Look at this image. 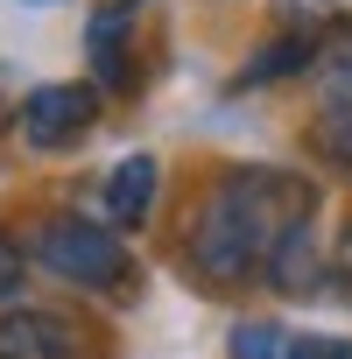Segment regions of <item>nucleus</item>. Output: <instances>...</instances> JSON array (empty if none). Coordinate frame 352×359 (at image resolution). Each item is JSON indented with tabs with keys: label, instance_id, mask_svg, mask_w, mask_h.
Listing matches in <instances>:
<instances>
[{
	"label": "nucleus",
	"instance_id": "f257e3e1",
	"mask_svg": "<svg viewBox=\"0 0 352 359\" xmlns=\"http://www.w3.org/2000/svg\"><path fill=\"white\" fill-rule=\"evenodd\" d=\"M317 219V184L289 169H233L226 184L191 212L184 261L205 289H240L268 268V254Z\"/></svg>",
	"mask_w": 352,
	"mask_h": 359
},
{
	"label": "nucleus",
	"instance_id": "f03ea898",
	"mask_svg": "<svg viewBox=\"0 0 352 359\" xmlns=\"http://www.w3.org/2000/svg\"><path fill=\"white\" fill-rule=\"evenodd\" d=\"M29 254H36V268H50V275H64V282H78V289L134 296V254H127V240L106 233V226H92V219H71V212L43 219Z\"/></svg>",
	"mask_w": 352,
	"mask_h": 359
},
{
	"label": "nucleus",
	"instance_id": "7ed1b4c3",
	"mask_svg": "<svg viewBox=\"0 0 352 359\" xmlns=\"http://www.w3.org/2000/svg\"><path fill=\"white\" fill-rule=\"evenodd\" d=\"M15 120H22V141H29L36 155H57V148H78V141L92 134L99 92H92V85H36V92L15 106Z\"/></svg>",
	"mask_w": 352,
	"mask_h": 359
},
{
	"label": "nucleus",
	"instance_id": "20e7f679",
	"mask_svg": "<svg viewBox=\"0 0 352 359\" xmlns=\"http://www.w3.org/2000/svg\"><path fill=\"white\" fill-rule=\"evenodd\" d=\"M0 359H85V331L50 303H8L0 310Z\"/></svg>",
	"mask_w": 352,
	"mask_h": 359
},
{
	"label": "nucleus",
	"instance_id": "39448f33",
	"mask_svg": "<svg viewBox=\"0 0 352 359\" xmlns=\"http://www.w3.org/2000/svg\"><path fill=\"white\" fill-rule=\"evenodd\" d=\"M155 191H162V162H155V155H127V162L106 176V198H99V205H106V226H113V233H134V226L155 212Z\"/></svg>",
	"mask_w": 352,
	"mask_h": 359
},
{
	"label": "nucleus",
	"instance_id": "423d86ee",
	"mask_svg": "<svg viewBox=\"0 0 352 359\" xmlns=\"http://www.w3.org/2000/svg\"><path fill=\"white\" fill-rule=\"evenodd\" d=\"M127 36H134V8H99L92 22H85V57H92V71H99V85H113V92H127L134 85V57H127Z\"/></svg>",
	"mask_w": 352,
	"mask_h": 359
},
{
	"label": "nucleus",
	"instance_id": "0eeeda50",
	"mask_svg": "<svg viewBox=\"0 0 352 359\" xmlns=\"http://www.w3.org/2000/svg\"><path fill=\"white\" fill-rule=\"evenodd\" d=\"M282 296H317L324 282H331V254H317V226H296L275 254H268V268H261Z\"/></svg>",
	"mask_w": 352,
	"mask_h": 359
},
{
	"label": "nucleus",
	"instance_id": "6e6552de",
	"mask_svg": "<svg viewBox=\"0 0 352 359\" xmlns=\"http://www.w3.org/2000/svg\"><path fill=\"white\" fill-rule=\"evenodd\" d=\"M317 50H324L317 36H289V29H282L275 43H261V50H254V64L240 71V85H275V78H296L303 64H317Z\"/></svg>",
	"mask_w": 352,
	"mask_h": 359
},
{
	"label": "nucleus",
	"instance_id": "1a4fd4ad",
	"mask_svg": "<svg viewBox=\"0 0 352 359\" xmlns=\"http://www.w3.org/2000/svg\"><path fill=\"white\" fill-rule=\"evenodd\" d=\"M275 22L289 29V36H338V29H352V0H275Z\"/></svg>",
	"mask_w": 352,
	"mask_h": 359
},
{
	"label": "nucleus",
	"instance_id": "9d476101",
	"mask_svg": "<svg viewBox=\"0 0 352 359\" xmlns=\"http://www.w3.org/2000/svg\"><path fill=\"white\" fill-rule=\"evenodd\" d=\"M310 148L324 162H352V99H331V113L310 127Z\"/></svg>",
	"mask_w": 352,
	"mask_h": 359
},
{
	"label": "nucleus",
	"instance_id": "9b49d317",
	"mask_svg": "<svg viewBox=\"0 0 352 359\" xmlns=\"http://www.w3.org/2000/svg\"><path fill=\"white\" fill-rule=\"evenodd\" d=\"M289 331L282 324H240L233 331V359H289Z\"/></svg>",
	"mask_w": 352,
	"mask_h": 359
},
{
	"label": "nucleus",
	"instance_id": "f8f14e48",
	"mask_svg": "<svg viewBox=\"0 0 352 359\" xmlns=\"http://www.w3.org/2000/svg\"><path fill=\"white\" fill-rule=\"evenodd\" d=\"M29 282V247H15L8 233H0V303H15Z\"/></svg>",
	"mask_w": 352,
	"mask_h": 359
},
{
	"label": "nucleus",
	"instance_id": "ddd939ff",
	"mask_svg": "<svg viewBox=\"0 0 352 359\" xmlns=\"http://www.w3.org/2000/svg\"><path fill=\"white\" fill-rule=\"evenodd\" d=\"M289 359H352V338H296Z\"/></svg>",
	"mask_w": 352,
	"mask_h": 359
},
{
	"label": "nucleus",
	"instance_id": "4468645a",
	"mask_svg": "<svg viewBox=\"0 0 352 359\" xmlns=\"http://www.w3.org/2000/svg\"><path fill=\"white\" fill-rule=\"evenodd\" d=\"M331 282L338 289H352V219L338 226V240H331Z\"/></svg>",
	"mask_w": 352,
	"mask_h": 359
}]
</instances>
